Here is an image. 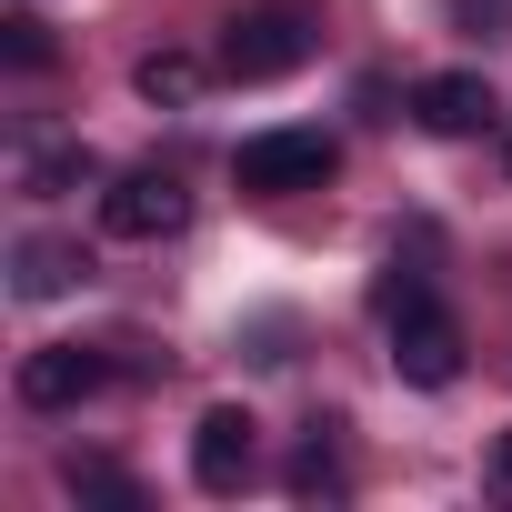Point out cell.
<instances>
[{
    "mask_svg": "<svg viewBox=\"0 0 512 512\" xmlns=\"http://www.w3.org/2000/svg\"><path fill=\"white\" fill-rule=\"evenodd\" d=\"M492 482H502V492H512V432H502V442H492Z\"/></svg>",
    "mask_w": 512,
    "mask_h": 512,
    "instance_id": "15",
    "label": "cell"
},
{
    "mask_svg": "<svg viewBox=\"0 0 512 512\" xmlns=\"http://www.w3.org/2000/svg\"><path fill=\"white\" fill-rule=\"evenodd\" d=\"M0 51H11V71H51V31L31 11H0Z\"/></svg>",
    "mask_w": 512,
    "mask_h": 512,
    "instance_id": "12",
    "label": "cell"
},
{
    "mask_svg": "<svg viewBox=\"0 0 512 512\" xmlns=\"http://www.w3.org/2000/svg\"><path fill=\"white\" fill-rule=\"evenodd\" d=\"M342 492V462H332V442H322V422H312V442L292 452V502H332Z\"/></svg>",
    "mask_w": 512,
    "mask_h": 512,
    "instance_id": "10",
    "label": "cell"
},
{
    "mask_svg": "<svg viewBox=\"0 0 512 512\" xmlns=\"http://www.w3.org/2000/svg\"><path fill=\"white\" fill-rule=\"evenodd\" d=\"M452 11H462V21H482V31H512V11H502V0H452Z\"/></svg>",
    "mask_w": 512,
    "mask_h": 512,
    "instance_id": "14",
    "label": "cell"
},
{
    "mask_svg": "<svg viewBox=\"0 0 512 512\" xmlns=\"http://www.w3.org/2000/svg\"><path fill=\"white\" fill-rule=\"evenodd\" d=\"M382 322H392V372L412 382V392H452L462 382V322L432 302V282H412V272H382Z\"/></svg>",
    "mask_w": 512,
    "mask_h": 512,
    "instance_id": "1",
    "label": "cell"
},
{
    "mask_svg": "<svg viewBox=\"0 0 512 512\" xmlns=\"http://www.w3.org/2000/svg\"><path fill=\"white\" fill-rule=\"evenodd\" d=\"M312 61V11H292V0H272V11H241L221 31V71L231 81H282Z\"/></svg>",
    "mask_w": 512,
    "mask_h": 512,
    "instance_id": "3",
    "label": "cell"
},
{
    "mask_svg": "<svg viewBox=\"0 0 512 512\" xmlns=\"http://www.w3.org/2000/svg\"><path fill=\"white\" fill-rule=\"evenodd\" d=\"M21 181H31L41 201H51V191H81V181H91V151H71V141H61V151H31Z\"/></svg>",
    "mask_w": 512,
    "mask_h": 512,
    "instance_id": "11",
    "label": "cell"
},
{
    "mask_svg": "<svg viewBox=\"0 0 512 512\" xmlns=\"http://www.w3.org/2000/svg\"><path fill=\"white\" fill-rule=\"evenodd\" d=\"M342 171V141L332 131H251L231 151V181L241 191H322Z\"/></svg>",
    "mask_w": 512,
    "mask_h": 512,
    "instance_id": "2",
    "label": "cell"
},
{
    "mask_svg": "<svg viewBox=\"0 0 512 512\" xmlns=\"http://www.w3.org/2000/svg\"><path fill=\"white\" fill-rule=\"evenodd\" d=\"M11 262H21V302H61V292H71V282L91 272L81 251H71V241H41V231H31V241L11 251Z\"/></svg>",
    "mask_w": 512,
    "mask_h": 512,
    "instance_id": "8",
    "label": "cell"
},
{
    "mask_svg": "<svg viewBox=\"0 0 512 512\" xmlns=\"http://www.w3.org/2000/svg\"><path fill=\"white\" fill-rule=\"evenodd\" d=\"M251 462H262V422H251L241 402H211L201 432H191V482H201V492H241Z\"/></svg>",
    "mask_w": 512,
    "mask_h": 512,
    "instance_id": "5",
    "label": "cell"
},
{
    "mask_svg": "<svg viewBox=\"0 0 512 512\" xmlns=\"http://www.w3.org/2000/svg\"><path fill=\"white\" fill-rule=\"evenodd\" d=\"M412 121H422V131H442V141H472V131H492V121H502V101H492V81H482V71H432V81H412Z\"/></svg>",
    "mask_w": 512,
    "mask_h": 512,
    "instance_id": "7",
    "label": "cell"
},
{
    "mask_svg": "<svg viewBox=\"0 0 512 512\" xmlns=\"http://www.w3.org/2000/svg\"><path fill=\"white\" fill-rule=\"evenodd\" d=\"M71 492H91V502H121V512L141 502V482H131V472H111V462H81V452H71Z\"/></svg>",
    "mask_w": 512,
    "mask_h": 512,
    "instance_id": "13",
    "label": "cell"
},
{
    "mask_svg": "<svg viewBox=\"0 0 512 512\" xmlns=\"http://www.w3.org/2000/svg\"><path fill=\"white\" fill-rule=\"evenodd\" d=\"M131 91H141V101H171V111H181V101H201V61H191V51H141Z\"/></svg>",
    "mask_w": 512,
    "mask_h": 512,
    "instance_id": "9",
    "label": "cell"
},
{
    "mask_svg": "<svg viewBox=\"0 0 512 512\" xmlns=\"http://www.w3.org/2000/svg\"><path fill=\"white\" fill-rule=\"evenodd\" d=\"M191 221V191L171 181V171H121L111 191H101V231L111 241H171Z\"/></svg>",
    "mask_w": 512,
    "mask_h": 512,
    "instance_id": "4",
    "label": "cell"
},
{
    "mask_svg": "<svg viewBox=\"0 0 512 512\" xmlns=\"http://www.w3.org/2000/svg\"><path fill=\"white\" fill-rule=\"evenodd\" d=\"M101 382H111V362H101L91 342H41V352L21 362V402H31V412H81Z\"/></svg>",
    "mask_w": 512,
    "mask_h": 512,
    "instance_id": "6",
    "label": "cell"
}]
</instances>
